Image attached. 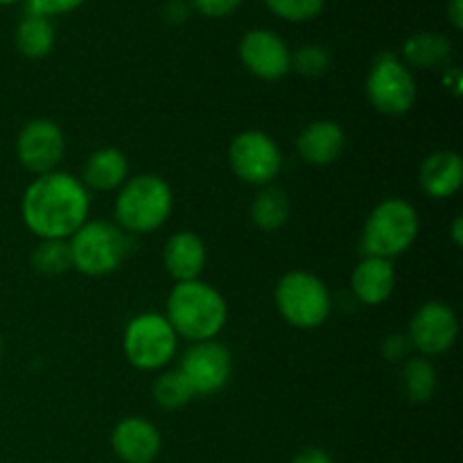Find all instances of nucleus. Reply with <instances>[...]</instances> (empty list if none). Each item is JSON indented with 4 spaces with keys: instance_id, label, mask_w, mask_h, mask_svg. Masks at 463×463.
I'll use <instances>...</instances> for the list:
<instances>
[{
    "instance_id": "nucleus-1",
    "label": "nucleus",
    "mask_w": 463,
    "mask_h": 463,
    "mask_svg": "<svg viewBox=\"0 0 463 463\" xmlns=\"http://www.w3.org/2000/svg\"><path fill=\"white\" fill-rule=\"evenodd\" d=\"M90 193L80 176L54 170L34 176L21 197V220L39 240H71L89 222Z\"/></svg>"
},
{
    "instance_id": "nucleus-2",
    "label": "nucleus",
    "mask_w": 463,
    "mask_h": 463,
    "mask_svg": "<svg viewBox=\"0 0 463 463\" xmlns=\"http://www.w3.org/2000/svg\"><path fill=\"white\" fill-rule=\"evenodd\" d=\"M165 319L190 344L211 342L222 335L229 324V303L215 285L206 280L175 283L165 301Z\"/></svg>"
},
{
    "instance_id": "nucleus-3",
    "label": "nucleus",
    "mask_w": 463,
    "mask_h": 463,
    "mask_svg": "<svg viewBox=\"0 0 463 463\" xmlns=\"http://www.w3.org/2000/svg\"><path fill=\"white\" fill-rule=\"evenodd\" d=\"M175 211L172 185L158 175H136L116 193L113 217L127 235H149L165 226Z\"/></svg>"
},
{
    "instance_id": "nucleus-4",
    "label": "nucleus",
    "mask_w": 463,
    "mask_h": 463,
    "mask_svg": "<svg viewBox=\"0 0 463 463\" xmlns=\"http://www.w3.org/2000/svg\"><path fill=\"white\" fill-rule=\"evenodd\" d=\"M419 231L420 217L414 203L402 197L383 199L366 217L360 251L362 256L393 260L410 251L419 238Z\"/></svg>"
},
{
    "instance_id": "nucleus-5",
    "label": "nucleus",
    "mask_w": 463,
    "mask_h": 463,
    "mask_svg": "<svg viewBox=\"0 0 463 463\" xmlns=\"http://www.w3.org/2000/svg\"><path fill=\"white\" fill-rule=\"evenodd\" d=\"M274 306L292 328L315 330L328 321L333 312V294L317 274L292 269L276 283Z\"/></svg>"
},
{
    "instance_id": "nucleus-6",
    "label": "nucleus",
    "mask_w": 463,
    "mask_h": 463,
    "mask_svg": "<svg viewBox=\"0 0 463 463\" xmlns=\"http://www.w3.org/2000/svg\"><path fill=\"white\" fill-rule=\"evenodd\" d=\"M72 269L89 279L118 271L129 253V235L109 220H89L68 240Z\"/></svg>"
},
{
    "instance_id": "nucleus-7",
    "label": "nucleus",
    "mask_w": 463,
    "mask_h": 463,
    "mask_svg": "<svg viewBox=\"0 0 463 463\" xmlns=\"http://www.w3.org/2000/svg\"><path fill=\"white\" fill-rule=\"evenodd\" d=\"M122 353L134 369L158 373L175 362L179 353V335L158 312H140L131 317L122 333Z\"/></svg>"
},
{
    "instance_id": "nucleus-8",
    "label": "nucleus",
    "mask_w": 463,
    "mask_h": 463,
    "mask_svg": "<svg viewBox=\"0 0 463 463\" xmlns=\"http://www.w3.org/2000/svg\"><path fill=\"white\" fill-rule=\"evenodd\" d=\"M366 99L383 116H405L419 98V84L411 68L393 52H380L364 81Z\"/></svg>"
},
{
    "instance_id": "nucleus-9",
    "label": "nucleus",
    "mask_w": 463,
    "mask_h": 463,
    "mask_svg": "<svg viewBox=\"0 0 463 463\" xmlns=\"http://www.w3.org/2000/svg\"><path fill=\"white\" fill-rule=\"evenodd\" d=\"M229 165L242 184L265 188L279 179L283 170V152L269 134L247 129L231 140Z\"/></svg>"
},
{
    "instance_id": "nucleus-10",
    "label": "nucleus",
    "mask_w": 463,
    "mask_h": 463,
    "mask_svg": "<svg viewBox=\"0 0 463 463\" xmlns=\"http://www.w3.org/2000/svg\"><path fill=\"white\" fill-rule=\"evenodd\" d=\"M176 369L181 371L194 396H215L229 384L233 373V355L217 339L197 342L190 344Z\"/></svg>"
},
{
    "instance_id": "nucleus-11",
    "label": "nucleus",
    "mask_w": 463,
    "mask_h": 463,
    "mask_svg": "<svg viewBox=\"0 0 463 463\" xmlns=\"http://www.w3.org/2000/svg\"><path fill=\"white\" fill-rule=\"evenodd\" d=\"M66 156V134L50 118L25 122L16 136V158L34 176L59 170Z\"/></svg>"
},
{
    "instance_id": "nucleus-12",
    "label": "nucleus",
    "mask_w": 463,
    "mask_h": 463,
    "mask_svg": "<svg viewBox=\"0 0 463 463\" xmlns=\"http://www.w3.org/2000/svg\"><path fill=\"white\" fill-rule=\"evenodd\" d=\"M459 337V319L443 301H428L414 312L407 328L410 346L423 357H437L450 351Z\"/></svg>"
},
{
    "instance_id": "nucleus-13",
    "label": "nucleus",
    "mask_w": 463,
    "mask_h": 463,
    "mask_svg": "<svg viewBox=\"0 0 463 463\" xmlns=\"http://www.w3.org/2000/svg\"><path fill=\"white\" fill-rule=\"evenodd\" d=\"M238 57L258 80L279 81L292 72V50L283 36L265 27L244 32L238 43Z\"/></svg>"
},
{
    "instance_id": "nucleus-14",
    "label": "nucleus",
    "mask_w": 463,
    "mask_h": 463,
    "mask_svg": "<svg viewBox=\"0 0 463 463\" xmlns=\"http://www.w3.org/2000/svg\"><path fill=\"white\" fill-rule=\"evenodd\" d=\"M111 450L122 463H154L163 450L161 430L143 416H127L113 428Z\"/></svg>"
},
{
    "instance_id": "nucleus-15",
    "label": "nucleus",
    "mask_w": 463,
    "mask_h": 463,
    "mask_svg": "<svg viewBox=\"0 0 463 463\" xmlns=\"http://www.w3.org/2000/svg\"><path fill=\"white\" fill-rule=\"evenodd\" d=\"M346 149V131L335 120L307 122L297 136V152L312 167H328L339 161Z\"/></svg>"
},
{
    "instance_id": "nucleus-16",
    "label": "nucleus",
    "mask_w": 463,
    "mask_h": 463,
    "mask_svg": "<svg viewBox=\"0 0 463 463\" xmlns=\"http://www.w3.org/2000/svg\"><path fill=\"white\" fill-rule=\"evenodd\" d=\"M206 262V242L193 231H176L163 247V267L175 283L202 279Z\"/></svg>"
},
{
    "instance_id": "nucleus-17",
    "label": "nucleus",
    "mask_w": 463,
    "mask_h": 463,
    "mask_svg": "<svg viewBox=\"0 0 463 463\" xmlns=\"http://www.w3.org/2000/svg\"><path fill=\"white\" fill-rule=\"evenodd\" d=\"M396 289L393 260L362 256L351 274V294L362 306H383Z\"/></svg>"
},
{
    "instance_id": "nucleus-18",
    "label": "nucleus",
    "mask_w": 463,
    "mask_h": 463,
    "mask_svg": "<svg viewBox=\"0 0 463 463\" xmlns=\"http://www.w3.org/2000/svg\"><path fill=\"white\" fill-rule=\"evenodd\" d=\"M419 185L428 197L450 199L463 185V161L452 149H439L430 154L419 170Z\"/></svg>"
},
{
    "instance_id": "nucleus-19",
    "label": "nucleus",
    "mask_w": 463,
    "mask_h": 463,
    "mask_svg": "<svg viewBox=\"0 0 463 463\" xmlns=\"http://www.w3.org/2000/svg\"><path fill=\"white\" fill-rule=\"evenodd\" d=\"M129 176L125 152L118 147H99L86 158L80 181L89 193H118Z\"/></svg>"
},
{
    "instance_id": "nucleus-20",
    "label": "nucleus",
    "mask_w": 463,
    "mask_h": 463,
    "mask_svg": "<svg viewBox=\"0 0 463 463\" xmlns=\"http://www.w3.org/2000/svg\"><path fill=\"white\" fill-rule=\"evenodd\" d=\"M401 59L410 68H446L452 59V43L439 32H416L402 43Z\"/></svg>"
},
{
    "instance_id": "nucleus-21",
    "label": "nucleus",
    "mask_w": 463,
    "mask_h": 463,
    "mask_svg": "<svg viewBox=\"0 0 463 463\" xmlns=\"http://www.w3.org/2000/svg\"><path fill=\"white\" fill-rule=\"evenodd\" d=\"M54 41H57V34H54L52 21L36 14H25L14 34L16 50L32 61L48 57L54 48Z\"/></svg>"
},
{
    "instance_id": "nucleus-22",
    "label": "nucleus",
    "mask_w": 463,
    "mask_h": 463,
    "mask_svg": "<svg viewBox=\"0 0 463 463\" xmlns=\"http://www.w3.org/2000/svg\"><path fill=\"white\" fill-rule=\"evenodd\" d=\"M289 220V199L288 193L279 185H265L256 194L251 203V222L256 229L265 233H276L283 229Z\"/></svg>"
},
{
    "instance_id": "nucleus-23",
    "label": "nucleus",
    "mask_w": 463,
    "mask_h": 463,
    "mask_svg": "<svg viewBox=\"0 0 463 463\" xmlns=\"http://www.w3.org/2000/svg\"><path fill=\"white\" fill-rule=\"evenodd\" d=\"M401 384L402 392L410 401L414 402H428L432 401V396L437 393L439 387V373L437 366L432 364L430 357L416 355V357H407L402 362L401 369Z\"/></svg>"
},
{
    "instance_id": "nucleus-24",
    "label": "nucleus",
    "mask_w": 463,
    "mask_h": 463,
    "mask_svg": "<svg viewBox=\"0 0 463 463\" xmlns=\"http://www.w3.org/2000/svg\"><path fill=\"white\" fill-rule=\"evenodd\" d=\"M152 398L161 410L176 411L184 410L194 393L179 369H163L152 383Z\"/></svg>"
},
{
    "instance_id": "nucleus-25",
    "label": "nucleus",
    "mask_w": 463,
    "mask_h": 463,
    "mask_svg": "<svg viewBox=\"0 0 463 463\" xmlns=\"http://www.w3.org/2000/svg\"><path fill=\"white\" fill-rule=\"evenodd\" d=\"M30 265L36 274L48 276V279L71 271L72 262L68 240H39V244H36L30 256Z\"/></svg>"
},
{
    "instance_id": "nucleus-26",
    "label": "nucleus",
    "mask_w": 463,
    "mask_h": 463,
    "mask_svg": "<svg viewBox=\"0 0 463 463\" xmlns=\"http://www.w3.org/2000/svg\"><path fill=\"white\" fill-rule=\"evenodd\" d=\"M333 66V57L328 50L319 43H307L301 45L292 52V71H297L303 77H324L326 72Z\"/></svg>"
},
{
    "instance_id": "nucleus-27",
    "label": "nucleus",
    "mask_w": 463,
    "mask_h": 463,
    "mask_svg": "<svg viewBox=\"0 0 463 463\" xmlns=\"http://www.w3.org/2000/svg\"><path fill=\"white\" fill-rule=\"evenodd\" d=\"M274 16L288 23L315 21L326 7V0H262Z\"/></svg>"
},
{
    "instance_id": "nucleus-28",
    "label": "nucleus",
    "mask_w": 463,
    "mask_h": 463,
    "mask_svg": "<svg viewBox=\"0 0 463 463\" xmlns=\"http://www.w3.org/2000/svg\"><path fill=\"white\" fill-rule=\"evenodd\" d=\"M86 0H25L27 14H36V16L52 18L71 14L80 9Z\"/></svg>"
},
{
    "instance_id": "nucleus-29",
    "label": "nucleus",
    "mask_w": 463,
    "mask_h": 463,
    "mask_svg": "<svg viewBox=\"0 0 463 463\" xmlns=\"http://www.w3.org/2000/svg\"><path fill=\"white\" fill-rule=\"evenodd\" d=\"M190 7L206 18H226L233 16L240 9L242 0H188Z\"/></svg>"
},
{
    "instance_id": "nucleus-30",
    "label": "nucleus",
    "mask_w": 463,
    "mask_h": 463,
    "mask_svg": "<svg viewBox=\"0 0 463 463\" xmlns=\"http://www.w3.org/2000/svg\"><path fill=\"white\" fill-rule=\"evenodd\" d=\"M410 339L407 335H389L383 342V355L389 362H405L410 357Z\"/></svg>"
},
{
    "instance_id": "nucleus-31",
    "label": "nucleus",
    "mask_w": 463,
    "mask_h": 463,
    "mask_svg": "<svg viewBox=\"0 0 463 463\" xmlns=\"http://www.w3.org/2000/svg\"><path fill=\"white\" fill-rule=\"evenodd\" d=\"M190 3L188 0H167L163 5V18H165L170 25H181V23L188 21L190 16Z\"/></svg>"
},
{
    "instance_id": "nucleus-32",
    "label": "nucleus",
    "mask_w": 463,
    "mask_h": 463,
    "mask_svg": "<svg viewBox=\"0 0 463 463\" xmlns=\"http://www.w3.org/2000/svg\"><path fill=\"white\" fill-rule=\"evenodd\" d=\"M292 463H335V461L333 457H330L326 450H321V448H306V450H301L298 455H294Z\"/></svg>"
},
{
    "instance_id": "nucleus-33",
    "label": "nucleus",
    "mask_w": 463,
    "mask_h": 463,
    "mask_svg": "<svg viewBox=\"0 0 463 463\" xmlns=\"http://www.w3.org/2000/svg\"><path fill=\"white\" fill-rule=\"evenodd\" d=\"M443 86H446V89L450 90L455 98H459L461 89H463V75H461L459 68H455V66L443 68Z\"/></svg>"
},
{
    "instance_id": "nucleus-34",
    "label": "nucleus",
    "mask_w": 463,
    "mask_h": 463,
    "mask_svg": "<svg viewBox=\"0 0 463 463\" xmlns=\"http://www.w3.org/2000/svg\"><path fill=\"white\" fill-rule=\"evenodd\" d=\"M446 16L455 30H461L463 27V0H448Z\"/></svg>"
},
{
    "instance_id": "nucleus-35",
    "label": "nucleus",
    "mask_w": 463,
    "mask_h": 463,
    "mask_svg": "<svg viewBox=\"0 0 463 463\" xmlns=\"http://www.w3.org/2000/svg\"><path fill=\"white\" fill-rule=\"evenodd\" d=\"M450 242L455 244L457 249H461L463 247V217L461 215H457L455 220H452V224H450Z\"/></svg>"
},
{
    "instance_id": "nucleus-36",
    "label": "nucleus",
    "mask_w": 463,
    "mask_h": 463,
    "mask_svg": "<svg viewBox=\"0 0 463 463\" xmlns=\"http://www.w3.org/2000/svg\"><path fill=\"white\" fill-rule=\"evenodd\" d=\"M14 3H18V0H0V5H14Z\"/></svg>"
},
{
    "instance_id": "nucleus-37",
    "label": "nucleus",
    "mask_w": 463,
    "mask_h": 463,
    "mask_svg": "<svg viewBox=\"0 0 463 463\" xmlns=\"http://www.w3.org/2000/svg\"><path fill=\"white\" fill-rule=\"evenodd\" d=\"M0 360H3V339H0Z\"/></svg>"
}]
</instances>
